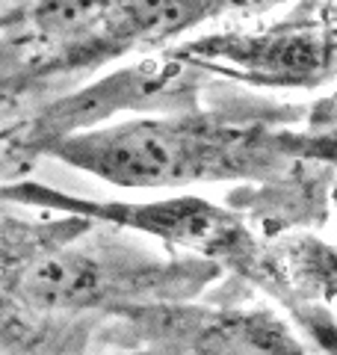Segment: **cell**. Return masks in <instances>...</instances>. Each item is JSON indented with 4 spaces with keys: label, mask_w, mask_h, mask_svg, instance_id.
I'll list each match as a JSON object with an SVG mask.
<instances>
[{
    "label": "cell",
    "mask_w": 337,
    "mask_h": 355,
    "mask_svg": "<svg viewBox=\"0 0 337 355\" xmlns=\"http://www.w3.org/2000/svg\"><path fill=\"white\" fill-rule=\"evenodd\" d=\"M187 0H112L110 18L71 69L112 60L137 44L184 36Z\"/></svg>",
    "instance_id": "obj_6"
},
{
    "label": "cell",
    "mask_w": 337,
    "mask_h": 355,
    "mask_svg": "<svg viewBox=\"0 0 337 355\" xmlns=\"http://www.w3.org/2000/svg\"><path fill=\"white\" fill-rule=\"evenodd\" d=\"M178 57L254 86L313 89L337 77V30L299 21L263 33H216L181 44Z\"/></svg>",
    "instance_id": "obj_2"
},
{
    "label": "cell",
    "mask_w": 337,
    "mask_h": 355,
    "mask_svg": "<svg viewBox=\"0 0 337 355\" xmlns=\"http://www.w3.org/2000/svg\"><path fill=\"white\" fill-rule=\"evenodd\" d=\"M284 0H187L184 9V33L193 30L205 21L222 18V15H257L266 12Z\"/></svg>",
    "instance_id": "obj_8"
},
{
    "label": "cell",
    "mask_w": 337,
    "mask_h": 355,
    "mask_svg": "<svg viewBox=\"0 0 337 355\" xmlns=\"http://www.w3.org/2000/svg\"><path fill=\"white\" fill-rule=\"evenodd\" d=\"M0 196L24 198V202H39V205L62 202L56 193L42 190V187H18V190H3ZM62 207H77L83 216H104L119 222V225L148 231V234L172 240L184 249L219 254V258H228L234 263L249 261V266H254L257 261V246L252 234H245L243 222L231 216L228 210L207 205L205 198H166V202H151V205H112V207L62 202Z\"/></svg>",
    "instance_id": "obj_3"
},
{
    "label": "cell",
    "mask_w": 337,
    "mask_h": 355,
    "mask_svg": "<svg viewBox=\"0 0 337 355\" xmlns=\"http://www.w3.org/2000/svg\"><path fill=\"white\" fill-rule=\"evenodd\" d=\"M53 157L128 190H168L196 181H231L281 160L284 137L210 119L142 116L95 125L44 146Z\"/></svg>",
    "instance_id": "obj_1"
},
{
    "label": "cell",
    "mask_w": 337,
    "mask_h": 355,
    "mask_svg": "<svg viewBox=\"0 0 337 355\" xmlns=\"http://www.w3.org/2000/svg\"><path fill=\"white\" fill-rule=\"evenodd\" d=\"M110 9L112 0H36L33 30L53 48V60H60L56 65L71 69L107 24Z\"/></svg>",
    "instance_id": "obj_7"
},
{
    "label": "cell",
    "mask_w": 337,
    "mask_h": 355,
    "mask_svg": "<svg viewBox=\"0 0 337 355\" xmlns=\"http://www.w3.org/2000/svg\"><path fill=\"white\" fill-rule=\"evenodd\" d=\"M9 291L30 311L71 314L128 299V282L121 266L107 263L95 252L60 246L18 263Z\"/></svg>",
    "instance_id": "obj_4"
},
{
    "label": "cell",
    "mask_w": 337,
    "mask_h": 355,
    "mask_svg": "<svg viewBox=\"0 0 337 355\" xmlns=\"http://www.w3.org/2000/svg\"><path fill=\"white\" fill-rule=\"evenodd\" d=\"M175 320L178 335L168 331L163 340L175 355H305L269 311H175Z\"/></svg>",
    "instance_id": "obj_5"
}]
</instances>
